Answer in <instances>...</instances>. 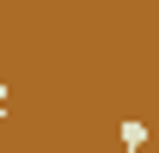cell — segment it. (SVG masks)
<instances>
[{
  "label": "cell",
  "mask_w": 159,
  "mask_h": 153,
  "mask_svg": "<svg viewBox=\"0 0 159 153\" xmlns=\"http://www.w3.org/2000/svg\"><path fill=\"white\" fill-rule=\"evenodd\" d=\"M141 141H147V129L129 116V123H122V153H141Z\"/></svg>",
  "instance_id": "6da1fadb"
}]
</instances>
